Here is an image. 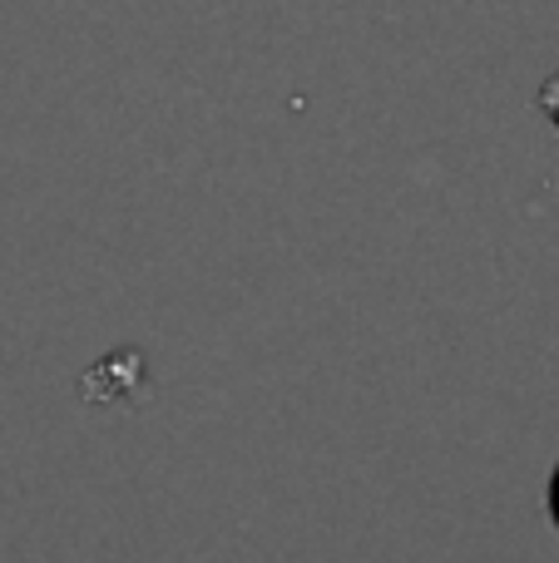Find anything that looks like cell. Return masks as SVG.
Instances as JSON below:
<instances>
[{
  "label": "cell",
  "mask_w": 559,
  "mask_h": 563,
  "mask_svg": "<svg viewBox=\"0 0 559 563\" xmlns=\"http://www.w3.org/2000/svg\"><path fill=\"white\" fill-rule=\"evenodd\" d=\"M550 519H555V529H559V470H555V479H550Z\"/></svg>",
  "instance_id": "obj_2"
},
{
  "label": "cell",
  "mask_w": 559,
  "mask_h": 563,
  "mask_svg": "<svg viewBox=\"0 0 559 563\" xmlns=\"http://www.w3.org/2000/svg\"><path fill=\"white\" fill-rule=\"evenodd\" d=\"M540 104H545V114H550L555 119V124H559V75L550 79V85H545L540 89Z\"/></svg>",
  "instance_id": "obj_1"
}]
</instances>
